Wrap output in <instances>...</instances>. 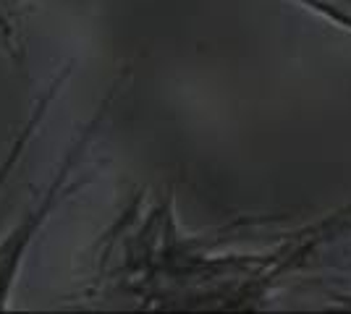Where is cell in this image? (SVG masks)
Instances as JSON below:
<instances>
[{
	"instance_id": "4",
	"label": "cell",
	"mask_w": 351,
	"mask_h": 314,
	"mask_svg": "<svg viewBox=\"0 0 351 314\" xmlns=\"http://www.w3.org/2000/svg\"><path fill=\"white\" fill-rule=\"evenodd\" d=\"M0 34H3L8 42L14 40V27H11V21H8V16H5L3 8H0Z\"/></svg>"
},
{
	"instance_id": "2",
	"label": "cell",
	"mask_w": 351,
	"mask_h": 314,
	"mask_svg": "<svg viewBox=\"0 0 351 314\" xmlns=\"http://www.w3.org/2000/svg\"><path fill=\"white\" fill-rule=\"evenodd\" d=\"M69 74H71V66H66V68H60V74L47 84V90L34 100V105H32L29 116L24 118V123H21V129L14 134V139L8 142V150L3 152V157H0V192L5 189V183H8V179L14 176L16 165L24 160V155H27V150H29L32 139H34V134H37V129H40V123H43L45 118H47V113H50V105L56 103V97H58V92L63 90V84H66V79H69Z\"/></svg>"
},
{
	"instance_id": "1",
	"label": "cell",
	"mask_w": 351,
	"mask_h": 314,
	"mask_svg": "<svg viewBox=\"0 0 351 314\" xmlns=\"http://www.w3.org/2000/svg\"><path fill=\"white\" fill-rule=\"evenodd\" d=\"M110 97L100 105V110L92 116L87 126L79 131V136L69 144V150L63 152L56 173L50 176V181L45 183V189L37 194V199L32 202L27 212L16 220V225H11L5 231V236L0 239V312L11 309V299H14V288L19 283L21 267L29 257V249L34 246L37 236L43 233V228L47 225V220L56 215V209L60 207V202H66V196H71L76 192V168L84 160V155L89 152V144L95 142V136L100 131L105 113H108Z\"/></svg>"
},
{
	"instance_id": "3",
	"label": "cell",
	"mask_w": 351,
	"mask_h": 314,
	"mask_svg": "<svg viewBox=\"0 0 351 314\" xmlns=\"http://www.w3.org/2000/svg\"><path fill=\"white\" fill-rule=\"evenodd\" d=\"M299 3L320 11L330 21H336L338 27L351 31V0H299Z\"/></svg>"
}]
</instances>
